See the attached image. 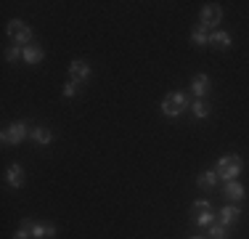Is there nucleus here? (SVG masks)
<instances>
[{
    "instance_id": "obj_1",
    "label": "nucleus",
    "mask_w": 249,
    "mask_h": 239,
    "mask_svg": "<svg viewBox=\"0 0 249 239\" xmlns=\"http://www.w3.org/2000/svg\"><path fill=\"white\" fill-rule=\"evenodd\" d=\"M159 109H162V115L167 120H178L180 115H186V112L191 109V99H188L183 91H173V93H167L162 99Z\"/></svg>"
},
{
    "instance_id": "obj_2",
    "label": "nucleus",
    "mask_w": 249,
    "mask_h": 239,
    "mask_svg": "<svg viewBox=\"0 0 249 239\" xmlns=\"http://www.w3.org/2000/svg\"><path fill=\"white\" fill-rule=\"evenodd\" d=\"M241 170H244V159L239 157V154H225V157L217 159V165H215V173H217V178L220 181H239V176H241Z\"/></svg>"
},
{
    "instance_id": "obj_3",
    "label": "nucleus",
    "mask_w": 249,
    "mask_h": 239,
    "mask_svg": "<svg viewBox=\"0 0 249 239\" xmlns=\"http://www.w3.org/2000/svg\"><path fill=\"white\" fill-rule=\"evenodd\" d=\"M29 133H32L29 122L19 120V122H11L8 128H3V133H0V141H3V146H16V143H21L24 139H29Z\"/></svg>"
},
{
    "instance_id": "obj_4",
    "label": "nucleus",
    "mask_w": 249,
    "mask_h": 239,
    "mask_svg": "<svg viewBox=\"0 0 249 239\" xmlns=\"http://www.w3.org/2000/svg\"><path fill=\"white\" fill-rule=\"evenodd\" d=\"M5 35L14 40V45H21V48L32 45V29H29L24 19H11L8 27H5Z\"/></svg>"
},
{
    "instance_id": "obj_5",
    "label": "nucleus",
    "mask_w": 249,
    "mask_h": 239,
    "mask_svg": "<svg viewBox=\"0 0 249 239\" xmlns=\"http://www.w3.org/2000/svg\"><path fill=\"white\" fill-rule=\"evenodd\" d=\"M223 21V8L217 3H207L204 8H201V14H199V24L204 29H210V32H215V27Z\"/></svg>"
},
{
    "instance_id": "obj_6",
    "label": "nucleus",
    "mask_w": 249,
    "mask_h": 239,
    "mask_svg": "<svg viewBox=\"0 0 249 239\" xmlns=\"http://www.w3.org/2000/svg\"><path fill=\"white\" fill-rule=\"evenodd\" d=\"M90 64L82 61V59H74V61H69V80H74L77 85H85L88 80H90Z\"/></svg>"
},
{
    "instance_id": "obj_7",
    "label": "nucleus",
    "mask_w": 249,
    "mask_h": 239,
    "mask_svg": "<svg viewBox=\"0 0 249 239\" xmlns=\"http://www.w3.org/2000/svg\"><path fill=\"white\" fill-rule=\"evenodd\" d=\"M239 218H241V207L239 205H225V207H220V213H217V223L228 226V229L239 223Z\"/></svg>"
},
{
    "instance_id": "obj_8",
    "label": "nucleus",
    "mask_w": 249,
    "mask_h": 239,
    "mask_svg": "<svg viewBox=\"0 0 249 239\" xmlns=\"http://www.w3.org/2000/svg\"><path fill=\"white\" fill-rule=\"evenodd\" d=\"M210 88H212V80H210L207 75H196V77L191 80V93H194V99H204V101H207Z\"/></svg>"
},
{
    "instance_id": "obj_9",
    "label": "nucleus",
    "mask_w": 249,
    "mask_h": 239,
    "mask_svg": "<svg viewBox=\"0 0 249 239\" xmlns=\"http://www.w3.org/2000/svg\"><path fill=\"white\" fill-rule=\"evenodd\" d=\"M5 183H8L11 189H21L24 186V167L19 162L8 165V170H5Z\"/></svg>"
},
{
    "instance_id": "obj_10",
    "label": "nucleus",
    "mask_w": 249,
    "mask_h": 239,
    "mask_svg": "<svg viewBox=\"0 0 249 239\" xmlns=\"http://www.w3.org/2000/svg\"><path fill=\"white\" fill-rule=\"evenodd\" d=\"M231 45H233V38H231L228 32H223V29L210 32V48H215V51H228Z\"/></svg>"
},
{
    "instance_id": "obj_11",
    "label": "nucleus",
    "mask_w": 249,
    "mask_h": 239,
    "mask_svg": "<svg viewBox=\"0 0 249 239\" xmlns=\"http://www.w3.org/2000/svg\"><path fill=\"white\" fill-rule=\"evenodd\" d=\"M21 61L27 64V67H37V64H43L45 61V51L40 45H27L24 48V59H21Z\"/></svg>"
},
{
    "instance_id": "obj_12",
    "label": "nucleus",
    "mask_w": 249,
    "mask_h": 239,
    "mask_svg": "<svg viewBox=\"0 0 249 239\" xmlns=\"http://www.w3.org/2000/svg\"><path fill=\"white\" fill-rule=\"evenodd\" d=\"M58 226L56 223H32V239H56Z\"/></svg>"
},
{
    "instance_id": "obj_13",
    "label": "nucleus",
    "mask_w": 249,
    "mask_h": 239,
    "mask_svg": "<svg viewBox=\"0 0 249 239\" xmlns=\"http://www.w3.org/2000/svg\"><path fill=\"white\" fill-rule=\"evenodd\" d=\"M188 112H191L194 120H207V117L212 115V106H210V101H204V99H194L191 101V109H188Z\"/></svg>"
},
{
    "instance_id": "obj_14",
    "label": "nucleus",
    "mask_w": 249,
    "mask_h": 239,
    "mask_svg": "<svg viewBox=\"0 0 249 239\" xmlns=\"http://www.w3.org/2000/svg\"><path fill=\"white\" fill-rule=\"evenodd\" d=\"M217 181H220V178H217L215 170H204V173H199V176H196V186L201 191H212L217 186Z\"/></svg>"
},
{
    "instance_id": "obj_15",
    "label": "nucleus",
    "mask_w": 249,
    "mask_h": 239,
    "mask_svg": "<svg viewBox=\"0 0 249 239\" xmlns=\"http://www.w3.org/2000/svg\"><path fill=\"white\" fill-rule=\"evenodd\" d=\"M223 194L228 197L231 202H241V199H244V197H247V189L241 186L239 181H228V183H225V186H223Z\"/></svg>"
},
{
    "instance_id": "obj_16",
    "label": "nucleus",
    "mask_w": 249,
    "mask_h": 239,
    "mask_svg": "<svg viewBox=\"0 0 249 239\" xmlns=\"http://www.w3.org/2000/svg\"><path fill=\"white\" fill-rule=\"evenodd\" d=\"M29 139H32L35 143H40V146H48V143L53 141V133H51V128H45V125H35L32 133H29Z\"/></svg>"
},
{
    "instance_id": "obj_17",
    "label": "nucleus",
    "mask_w": 249,
    "mask_h": 239,
    "mask_svg": "<svg viewBox=\"0 0 249 239\" xmlns=\"http://www.w3.org/2000/svg\"><path fill=\"white\" fill-rule=\"evenodd\" d=\"M191 45H196V48L210 45V29H204L201 24H196V27L191 29Z\"/></svg>"
},
{
    "instance_id": "obj_18",
    "label": "nucleus",
    "mask_w": 249,
    "mask_h": 239,
    "mask_svg": "<svg viewBox=\"0 0 249 239\" xmlns=\"http://www.w3.org/2000/svg\"><path fill=\"white\" fill-rule=\"evenodd\" d=\"M212 223H217V213H212V210L194 215V226H196V229H210Z\"/></svg>"
},
{
    "instance_id": "obj_19",
    "label": "nucleus",
    "mask_w": 249,
    "mask_h": 239,
    "mask_svg": "<svg viewBox=\"0 0 249 239\" xmlns=\"http://www.w3.org/2000/svg\"><path fill=\"white\" fill-rule=\"evenodd\" d=\"M3 59H5L8 64H16L19 59H24V48H21V45H8V48L3 51Z\"/></svg>"
},
{
    "instance_id": "obj_20",
    "label": "nucleus",
    "mask_w": 249,
    "mask_h": 239,
    "mask_svg": "<svg viewBox=\"0 0 249 239\" xmlns=\"http://www.w3.org/2000/svg\"><path fill=\"white\" fill-rule=\"evenodd\" d=\"M207 231H210V239H231V229L223 223H212Z\"/></svg>"
},
{
    "instance_id": "obj_21",
    "label": "nucleus",
    "mask_w": 249,
    "mask_h": 239,
    "mask_svg": "<svg viewBox=\"0 0 249 239\" xmlns=\"http://www.w3.org/2000/svg\"><path fill=\"white\" fill-rule=\"evenodd\" d=\"M32 223H35V220H29V218L21 220V226L16 229L14 239H32Z\"/></svg>"
},
{
    "instance_id": "obj_22",
    "label": "nucleus",
    "mask_w": 249,
    "mask_h": 239,
    "mask_svg": "<svg viewBox=\"0 0 249 239\" xmlns=\"http://www.w3.org/2000/svg\"><path fill=\"white\" fill-rule=\"evenodd\" d=\"M80 88H82V85H77L74 80H67V82H64V88H61L64 99H74V96L80 93Z\"/></svg>"
},
{
    "instance_id": "obj_23",
    "label": "nucleus",
    "mask_w": 249,
    "mask_h": 239,
    "mask_svg": "<svg viewBox=\"0 0 249 239\" xmlns=\"http://www.w3.org/2000/svg\"><path fill=\"white\" fill-rule=\"evenodd\" d=\"M204 210H212V207H210V199H196V202L191 205V218H194V215H199V213H204Z\"/></svg>"
},
{
    "instance_id": "obj_24",
    "label": "nucleus",
    "mask_w": 249,
    "mask_h": 239,
    "mask_svg": "<svg viewBox=\"0 0 249 239\" xmlns=\"http://www.w3.org/2000/svg\"><path fill=\"white\" fill-rule=\"evenodd\" d=\"M191 239H204V237H191Z\"/></svg>"
}]
</instances>
